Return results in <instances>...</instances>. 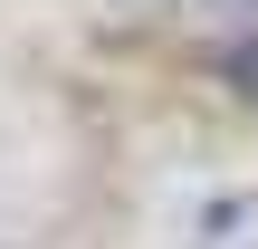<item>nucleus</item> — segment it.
Returning <instances> with one entry per match:
<instances>
[{"label":"nucleus","instance_id":"1","mask_svg":"<svg viewBox=\"0 0 258 249\" xmlns=\"http://www.w3.org/2000/svg\"><path fill=\"white\" fill-rule=\"evenodd\" d=\"M230 77H239V86H249V96H258V38H249V48H239V58H230Z\"/></svg>","mask_w":258,"mask_h":249}]
</instances>
